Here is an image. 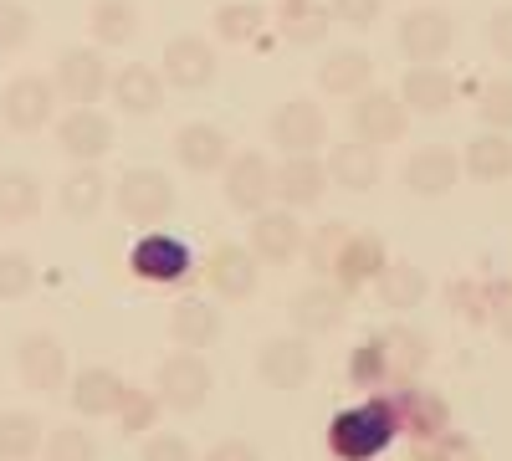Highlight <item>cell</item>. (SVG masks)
I'll list each match as a JSON object with an SVG mask.
<instances>
[{
    "mask_svg": "<svg viewBox=\"0 0 512 461\" xmlns=\"http://www.w3.org/2000/svg\"><path fill=\"white\" fill-rule=\"evenodd\" d=\"M113 205H118V216L123 221H134V226H159L169 211H175V185H169V175L159 170H128L118 185H113Z\"/></svg>",
    "mask_w": 512,
    "mask_h": 461,
    "instance_id": "7a4b0ae2",
    "label": "cell"
},
{
    "mask_svg": "<svg viewBox=\"0 0 512 461\" xmlns=\"http://www.w3.org/2000/svg\"><path fill=\"white\" fill-rule=\"evenodd\" d=\"M400 103H405V113H446V108L456 103V82H451L446 67L420 62V67H410L405 82H400Z\"/></svg>",
    "mask_w": 512,
    "mask_h": 461,
    "instance_id": "cb8c5ba5",
    "label": "cell"
},
{
    "mask_svg": "<svg viewBox=\"0 0 512 461\" xmlns=\"http://www.w3.org/2000/svg\"><path fill=\"white\" fill-rule=\"evenodd\" d=\"M267 139H272V149H282V154H313V149H323V139H328V118H323L318 103L292 98V103H282V108L267 118Z\"/></svg>",
    "mask_w": 512,
    "mask_h": 461,
    "instance_id": "ba28073f",
    "label": "cell"
},
{
    "mask_svg": "<svg viewBox=\"0 0 512 461\" xmlns=\"http://www.w3.org/2000/svg\"><path fill=\"white\" fill-rule=\"evenodd\" d=\"M134 272L149 277V282H180L190 272V246L175 241V236H164V231H149L139 246H134Z\"/></svg>",
    "mask_w": 512,
    "mask_h": 461,
    "instance_id": "d4e9b609",
    "label": "cell"
},
{
    "mask_svg": "<svg viewBox=\"0 0 512 461\" xmlns=\"http://www.w3.org/2000/svg\"><path fill=\"white\" fill-rule=\"evenodd\" d=\"M349 123H354V139H359V144L379 149V144L405 139L410 113H405V103H400L395 93H384V88H364V93L354 98V108H349Z\"/></svg>",
    "mask_w": 512,
    "mask_h": 461,
    "instance_id": "5b68a950",
    "label": "cell"
},
{
    "mask_svg": "<svg viewBox=\"0 0 512 461\" xmlns=\"http://www.w3.org/2000/svg\"><path fill=\"white\" fill-rule=\"evenodd\" d=\"M88 26H93L98 47H123V41H134V31H139V6L134 0H93Z\"/></svg>",
    "mask_w": 512,
    "mask_h": 461,
    "instance_id": "836d02e7",
    "label": "cell"
},
{
    "mask_svg": "<svg viewBox=\"0 0 512 461\" xmlns=\"http://www.w3.org/2000/svg\"><path fill=\"white\" fill-rule=\"evenodd\" d=\"M303 226H297L292 211H256L251 216V231H246V251L256 262H267V267H287L297 251H303Z\"/></svg>",
    "mask_w": 512,
    "mask_h": 461,
    "instance_id": "7c38bea8",
    "label": "cell"
},
{
    "mask_svg": "<svg viewBox=\"0 0 512 461\" xmlns=\"http://www.w3.org/2000/svg\"><path fill=\"white\" fill-rule=\"evenodd\" d=\"M349 374H354V385H390L384 380V359H379V344H364L359 354H354V364H349Z\"/></svg>",
    "mask_w": 512,
    "mask_h": 461,
    "instance_id": "bcb514c9",
    "label": "cell"
},
{
    "mask_svg": "<svg viewBox=\"0 0 512 461\" xmlns=\"http://www.w3.org/2000/svg\"><path fill=\"white\" fill-rule=\"evenodd\" d=\"M169 333H175V344L180 349H210L221 339V313L210 308L205 298H185V303H175L169 308Z\"/></svg>",
    "mask_w": 512,
    "mask_h": 461,
    "instance_id": "f1b7e54d",
    "label": "cell"
},
{
    "mask_svg": "<svg viewBox=\"0 0 512 461\" xmlns=\"http://www.w3.org/2000/svg\"><path fill=\"white\" fill-rule=\"evenodd\" d=\"M451 41H456V26L436 6H420V11H410L400 21V52L410 62H441L451 52Z\"/></svg>",
    "mask_w": 512,
    "mask_h": 461,
    "instance_id": "ac0fdd59",
    "label": "cell"
},
{
    "mask_svg": "<svg viewBox=\"0 0 512 461\" xmlns=\"http://www.w3.org/2000/svg\"><path fill=\"white\" fill-rule=\"evenodd\" d=\"M379 267H384V246H379V236H374V231H349L344 246H338V257H333V267H328V277H333V287L359 292L364 282L379 277Z\"/></svg>",
    "mask_w": 512,
    "mask_h": 461,
    "instance_id": "44dd1931",
    "label": "cell"
},
{
    "mask_svg": "<svg viewBox=\"0 0 512 461\" xmlns=\"http://www.w3.org/2000/svg\"><path fill=\"white\" fill-rule=\"evenodd\" d=\"M492 323H497V333H502V339H512V292L507 287H492Z\"/></svg>",
    "mask_w": 512,
    "mask_h": 461,
    "instance_id": "f907efd6",
    "label": "cell"
},
{
    "mask_svg": "<svg viewBox=\"0 0 512 461\" xmlns=\"http://www.w3.org/2000/svg\"><path fill=\"white\" fill-rule=\"evenodd\" d=\"M205 461H262V451H256L251 441H241V436H226V441H216L205 451Z\"/></svg>",
    "mask_w": 512,
    "mask_h": 461,
    "instance_id": "c3c4849f",
    "label": "cell"
},
{
    "mask_svg": "<svg viewBox=\"0 0 512 461\" xmlns=\"http://www.w3.org/2000/svg\"><path fill=\"white\" fill-rule=\"evenodd\" d=\"M41 441L47 431L31 410H0V461H31L41 456Z\"/></svg>",
    "mask_w": 512,
    "mask_h": 461,
    "instance_id": "d6a6232c",
    "label": "cell"
},
{
    "mask_svg": "<svg viewBox=\"0 0 512 461\" xmlns=\"http://www.w3.org/2000/svg\"><path fill=\"white\" fill-rule=\"evenodd\" d=\"M52 88H57L67 103H77V108H93V103L103 98V88H108V62H103V52H98V47H67V52L57 57Z\"/></svg>",
    "mask_w": 512,
    "mask_h": 461,
    "instance_id": "9c48e42d",
    "label": "cell"
},
{
    "mask_svg": "<svg viewBox=\"0 0 512 461\" xmlns=\"http://www.w3.org/2000/svg\"><path fill=\"white\" fill-rule=\"evenodd\" d=\"M154 395H159L164 410H180V415L200 410L205 395H210V364L200 354H190V349L185 354H169L159 364V374H154Z\"/></svg>",
    "mask_w": 512,
    "mask_h": 461,
    "instance_id": "277c9868",
    "label": "cell"
},
{
    "mask_svg": "<svg viewBox=\"0 0 512 461\" xmlns=\"http://www.w3.org/2000/svg\"><path fill=\"white\" fill-rule=\"evenodd\" d=\"M384 11V0H328V16L344 26H374Z\"/></svg>",
    "mask_w": 512,
    "mask_h": 461,
    "instance_id": "ee69618b",
    "label": "cell"
},
{
    "mask_svg": "<svg viewBox=\"0 0 512 461\" xmlns=\"http://www.w3.org/2000/svg\"><path fill=\"white\" fill-rule=\"evenodd\" d=\"M369 77H374L369 52L344 47V52H328V57H323V67H318V88L333 93V98H359V93L369 88Z\"/></svg>",
    "mask_w": 512,
    "mask_h": 461,
    "instance_id": "83f0119b",
    "label": "cell"
},
{
    "mask_svg": "<svg viewBox=\"0 0 512 461\" xmlns=\"http://www.w3.org/2000/svg\"><path fill=\"white\" fill-rule=\"evenodd\" d=\"M379 405H384V415H390V426L405 431V436H415V441H431V436H441L451 426L446 400L436 390H420L415 380L400 385V390H390V395H379Z\"/></svg>",
    "mask_w": 512,
    "mask_h": 461,
    "instance_id": "3957f363",
    "label": "cell"
},
{
    "mask_svg": "<svg viewBox=\"0 0 512 461\" xmlns=\"http://www.w3.org/2000/svg\"><path fill=\"white\" fill-rule=\"evenodd\" d=\"M323 31H328V6H318V0H287L282 6V36L292 47H313V41H323Z\"/></svg>",
    "mask_w": 512,
    "mask_h": 461,
    "instance_id": "d590c367",
    "label": "cell"
},
{
    "mask_svg": "<svg viewBox=\"0 0 512 461\" xmlns=\"http://www.w3.org/2000/svg\"><path fill=\"white\" fill-rule=\"evenodd\" d=\"M16 374H21V385L36 390V395L62 390V380H67V349H62L57 333H47V328L26 333V339L16 344Z\"/></svg>",
    "mask_w": 512,
    "mask_h": 461,
    "instance_id": "52a82bcc",
    "label": "cell"
},
{
    "mask_svg": "<svg viewBox=\"0 0 512 461\" xmlns=\"http://www.w3.org/2000/svg\"><path fill=\"white\" fill-rule=\"evenodd\" d=\"M139 461H195V451H190V441H185V436L159 431V436H149V441H144V456H139Z\"/></svg>",
    "mask_w": 512,
    "mask_h": 461,
    "instance_id": "f6af8a7d",
    "label": "cell"
},
{
    "mask_svg": "<svg viewBox=\"0 0 512 461\" xmlns=\"http://www.w3.org/2000/svg\"><path fill=\"white\" fill-rule=\"evenodd\" d=\"M323 170H328V180L333 185H344V190H354V195H369L374 185H379V175H384V164H379V149H369V144H338L328 159H323Z\"/></svg>",
    "mask_w": 512,
    "mask_h": 461,
    "instance_id": "484cf974",
    "label": "cell"
},
{
    "mask_svg": "<svg viewBox=\"0 0 512 461\" xmlns=\"http://www.w3.org/2000/svg\"><path fill=\"white\" fill-rule=\"evenodd\" d=\"M461 170L472 175V180H482V185H497V180H507L512 175V139L507 134H477L472 144H466V154H461Z\"/></svg>",
    "mask_w": 512,
    "mask_h": 461,
    "instance_id": "1f68e13d",
    "label": "cell"
},
{
    "mask_svg": "<svg viewBox=\"0 0 512 461\" xmlns=\"http://www.w3.org/2000/svg\"><path fill=\"white\" fill-rule=\"evenodd\" d=\"M159 395H144V390H123V400H118V426L128 431V436H144V431H154V421H159Z\"/></svg>",
    "mask_w": 512,
    "mask_h": 461,
    "instance_id": "ab89813d",
    "label": "cell"
},
{
    "mask_svg": "<svg viewBox=\"0 0 512 461\" xmlns=\"http://www.w3.org/2000/svg\"><path fill=\"white\" fill-rule=\"evenodd\" d=\"M328 190V170L318 154H287L282 170H272V195L282 200V211H308Z\"/></svg>",
    "mask_w": 512,
    "mask_h": 461,
    "instance_id": "2e32d148",
    "label": "cell"
},
{
    "mask_svg": "<svg viewBox=\"0 0 512 461\" xmlns=\"http://www.w3.org/2000/svg\"><path fill=\"white\" fill-rule=\"evenodd\" d=\"M41 211V185L36 175L26 170H0V221L16 226V221H31Z\"/></svg>",
    "mask_w": 512,
    "mask_h": 461,
    "instance_id": "e575fe53",
    "label": "cell"
},
{
    "mask_svg": "<svg viewBox=\"0 0 512 461\" xmlns=\"http://www.w3.org/2000/svg\"><path fill=\"white\" fill-rule=\"evenodd\" d=\"M62 216H72V221H93L98 211H103V200H108V180H103V170L98 164H77V170L62 180Z\"/></svg>",
    "mask_w": 512,
    "mask_h": 461,
    "instance_id": "f546056e",
    "label": "cell"
},
{
    "mask_svg": "<svg viewBox=\"0 0 512 461\" xmlns=\"http://www.w3.org/2000/svg\"><path fill=\"white\" fill-rule=\"evenodd\" d=\"M108 88H113V103L123 113H134V118H154L164 108V77L154 67H144V62L118 67V77L108 82Z\"/></svg>",
    "mask_w": 512,
    "mask_h": 461,
    "instance_id": "603a6c76",
    "label": "cell"
},
{
    "mask_svg": "<svg viewBox=\"0 0 512 461\" xmlns=\"http://www.w3.org/2000/svg\"><path fill=\"white\" fill-rule=\"evenodd\" d=\"M390 436H395V426H390V415H384L379 400L338 415V421L328 426V446H333L338 461H369V456H379L384 446H390Z\"/></svg>",
    "mask_w": 512,
    "mask_h": 461,
    "instance_id": "6da1fadb",
    "label": "cell"
},
{
    "mask_svg": "<svg viewBox=\"0 0 512 461\" xmlns=\"http://www.w3.org/2000/svg\"><path fill=\"white\" fill-rule=\"evenodd\" d=\"M26 41H31V11L6 0V6H0V52H16Z\"/></svg>",
    "mask_w": 512,
    "mask_h": 461,
    "instance_id": "b9f144b4",
    "label": "cell"
},
{
    "mask_svg": "<svg viewBox=\"0 0 512 461\" xmlns=\"http://www.w3.org/2000/svg\"><path fill=\"white\" fill-rule=\"evenodd\" d=\"M456 308H461V318H477V323H487V318H492L487 287H456Z\"/></svg>",
    "mask_w": 512,
    "mask_h": 461,
    "instance_id": "681fc988",
    "label": "cell"
},
{
    "mask_svg": "<svg viewBox=\"0 0 512 461\" xmlns=\"http://www.w3.org/2000/svg\"><path fill=\"white\" fill-rule=\"evenodd\" d=\"M31 287H36V267H31V257H26V251L0 246V303L26 298Z\"/></svg>",
    "mask_w": 512,
    "mask_h": 461,
    "instance_id": "74e56055",
    "label": "cell"
},
{
    "mask_svg": "<svg viewBox=\"0 0 512 461\" xmlns=\"http://www.w3.org/2000/svg\"><path fill=\"white\" fill-rule=\"evenodd\" d=\"M256 262L246 246H236V241H221V246H210L205 251V287L216 292V298H226V303H241V298H251L256 292Z\"/></svg>",
    "mask_w": 512,
    "mask_h": 461,
    "instance_id": "8fae6325",
    "label": "cell"
},
{
    "mask_svg": "<svg viewBox=\"0 0 512 461\" xmlns=\"http://www.w3.org/2000/svg\"><path fill=\"white\" fill-rule=\"evenodd\" d=\"M267 200H272V164H267V154L236 149L226 159V205L241 211V216H256V211H267Z\"/></svg>",
    "mask_w": 512,
    "mask_h": 461,
    "instance_id": "30bf717a",
    "label": "cell"
},
{
    "mask_svg": "<svg viewBox=\"0 0 512 461\" xmlns=\"http://www.w3.org/2000/svg\"><path fill=\"white\" fill-rule=\"evenodd\" d=\"M492 47L512 62V11H497L492 16Z\"/></svg>",
    "mask_w": 512,
    "mask_h": 461,
    "instance_id": "816d5d0a",
    "label": "cell"
},
{
    "mask_svg": "<svg viewBox=\"0 0 512 461\" xmlns=\"http://www.w3.org/2000/svg\"><path fill=\"white\" fill-rule=\"evenodd\" d=\"M267 26V11L256 6V0H236V6H221L216 11V31L221 41H231V47H246V41H256Z\"/></svg>",
    "mask_w": 512,
    "mask_h": 461,
    "instance_id": "8d00e7d4",
    "label": "cell"
},
{
    "mask_svg": "<svg viewBox=\"0 0 512 461\" xmlns=\"http://www.w3.org/2000/svg\"><path fill=\"white\" fill-rule=\"evenodd\" d=\"M374 292L390 313H410L431 298V282H425V272L415 262H384L379 277H374Z\"/></svg>",
    "mask_w": 512,
    "mask_h": 461,
    "instance_id": "4316f807",
    "label": "cell"
},
{
    "mask_svg": "<svg viewBox=\"0 0 512 461\" xmlns=\"http://www.w3.org/2000/svg\"><path fill=\"white\" fill-rule=\"evenodd\" d=\"M52 108H57V88H52V77H36V72L11 77L6 93H0V118L16 134H36L41 123H52Z\"/></svg>",
    "mask_w": 512,
    "mask_h": 461,
    "instance_id": "8992f818",
    "label": "cell"
},
{
    "mask_svg": "<svg viewBox=\"0 0 512 461\" xmlns=\"http://www.w3.org/2000/svg\"><path fill=\"white\" fill-rule=\"evenodd\" d=\"M164 88H180V93H195L216 77V47L205 36H175L164 47Z\"/></svg>",
    "mask_w": 512,
    "mask_h": 461,
    "instance_id": "9a60e30c",
    "label": "cell"
},
{
    "mask_svg": "<svg viewBox=\"0 0 512 461\" xmlns=\"http://www.w3.org/2000/svg\"><path fill=\"white\" fill-rule=\"evenodd\" d=\"M41 456L47 461H98V441L82 431V426H62L41 441Z\"/></svg>",
    "mask_w": 512,
    "mask_h": 461,
    "instance_id": "f35d334b",
    "label": "cell"
},
{
    "mask_svg": "<svg viewBox=\"0 0 512 461\" xmlns=\"http://www.w3.org/2000/svg\"><path fill=\"white\" fill-rule=\"evenodd\" d=\"M123 380H118V369H103V364H93V369H82L77 380H72V405H77V415H113L118 410V400H123Z\"/></svg>",
    "mask_w": 512,
    "mask_h": 461,
    "instance_id": "4dcf8cb0",
    "label": "cell"
},
{
    "mask_svg": "<svg viewBox=\"0 0 512 461\" xmlns=\"http://www.w3.org/2000/svg\"><path fill=\"white\" fill-rule=\"evenodd\" d=\"M420 461H477L472 451H466V441H456V436H431V441H420Z\"/></svg>",
    "mask_w": 512,
    "mask_h": 461,
    "instance_id": "7dc6e473",
    "label": "cell"
},
{
    "mask_svg": "<svg viewBox=\"0 0 512 461\" xmlns=\"http://www.w3.org/2000/svg\"><path fill=\"white\" fill-rule=\"evenodd\" d=\"M374 344H379V359H384V380H395V385L420 380V369L431 364V339L410 323H395L390 333H379Z\"/></svg>",
    "mask_w": 512,
    "mask_h": 461,
    "instance_id": "d6986e66",
    "label": "cell"
},
{
    "mask_svg": "<svg viewBox=\"0 0 512 461\" xmlns=\"http://www.w3.org/2000/svg\"><path fill=\"white\" fill-rule=\"evenodd\" d=\"M354 226H344V221H328V226H318V236L308 241V257H313V267L318 272H328L333 267V257H338V246H344V236H349Z\"/></svg>",
    "mask_w": 512,
    "mask_h": 461,
    "instance_id": "7bdbcfd3",
    "label": "cell"
},
{
    "mask_svg": "<svg viewBox=\"0 0 512 461\" xmlns=\"http://www.w3.org/2000/svg\"><path fill=\"white\" fill-rule=\"evenodd\" d=\"M344 313H349V292H344V287H333V282L303 287V292L292 298V308H287L292 328L303 333V339H318V333H333L338 323H344Z\"/></svg>",
    "mask_w": 512,
    "mask_h": 461,
    "instance_id": "e0dca14e",
    "label": "cell"
},
{
    "mask_svg": "<svg viewBox=\"0 0 512 461\" xmlns=\"http://www.w3.org/2000/svg\"><path fill=\"white\" fill-rule=\"evenodd\" d=\"M256 374L272 390H303L313 380V349L303 333H287V339H267L262 354H256Z\"/></svg>",
    "mask_w": 512,
    "mask_h": 461,
    "instance_id": "4fadbf2b",
    "label": "cell"
},
{
    "mask_svg": "<svg viewBox=\"0 0 512 461\" xmlns=\"http://www.w3.org/2000/svg\"><path fill=\"white\" fill-rule=\"evenodd\" d=\"M175 159L190 175H216L231 159V139H226V129H216V123H185V129L175 134Z\"/></svg>",
    "mask_w": 512,
    "mask_h": 461,
    "instance_id": "7402d4cb",
    "label": "cell"
},
{
    "mask_svg": "<svg viewBox=\"0 0 512 461\" xmlns=\"http://www.w3.org/2000/svg\"><path fill=\"white\" fill-rule=\"evenodd\" d=\"M456 180H461V159H456V149H446V144H425V149H415V154L405 159V190L420 195V200L451 195Z\"/></svg>",
    "mask_w": 512,
    "mask_h": 461,
    "instance_id": "5bb4252c",
    "label": "cell"
},
{
    "mask_svg": "<svg viewBox=\"0 0 512 461\" xmlns=\"http://www.w3.org/2000/svg\"><path fill=\"white\" fill-rule=\"evenodd\" d=\"M482 118L497 134H512V77H492L482 88Z\"/></svg>",
    "mask_w": 512,
    "mask_h": 461,
    "instance_id": "60d3db41",
    "label": "cell"
},
{
    "mask_svg": "<svg viewBox=\"0 0 512 461\" xmlns=\"http://www.w3.org/2000/svg\"><path fill=\"white\" fill-rule=\"evenodd\" d=\"M57 144H62V154L77 159V164H98V159L108 154V144H113V123H108L98 108H72V113L57 123Z\"/></svg>",
    "mask_w": 512,
    "mask_h": 461,
    "instance_id": "ffe728a7",
    "label": "cell"
}]
</instances>
